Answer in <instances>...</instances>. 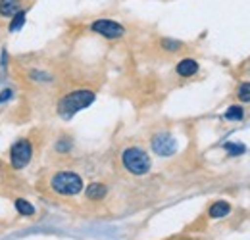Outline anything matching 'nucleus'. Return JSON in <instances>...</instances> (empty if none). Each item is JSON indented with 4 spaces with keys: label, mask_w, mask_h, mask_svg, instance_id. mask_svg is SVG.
Returning <instances> with one entry per match:
<instances>
[{
    "label": "nucleus",
    "mask_w": 250,
    "mask_h": 240,
    "mask_svg": "<svg viewBox=\"0 0 250 240\" xmlns=\"http://www.w3.org/2000/svg\"><path fill=\"white\" fill-rule=\"evenodd\" d=\"M94 102V92L93 90H75L69 92L67 96H63L58 104V114L63 120H69L71 116H75L77 112L89 108Z\"/></svg>",
    "instance_id": "nucleus-1"
},
{
    "label": "nucleus",
    "mask_w": 250,
    "mask_h": 240,
    "mask_svg": "<svg viewBox=\"0 0 250 240\" xmlns=\"http://www.w3.org/2000/svg\"><path fill=\"white\" fill-rule=\"evenodd\" d=\"M50 186L63 196H73L77 192L83 190V180L77 173H71V171H62V173H56L52 180H50Z\"/></svg>",
    "instance_id": "nucleus-2"
},
{
    "label": "nucleus",
    "mask_w": 250,
    "mask_h": 240,
    "mask_svg": "<svg viewBox=\"0 0 250 240\" xmlns=\"http://www.w3.org/2000/svg\"><path fill=\"white\" fill-rule=\"evenodd\" d=\"M125 169L133 175H145L150 169V158L148 154L141 148H127L122 156Z\"/></svg>",
    "instance_id": "nucleus-3"
},
{
    "label": "nucleus",
    "mask_w": 250,
    "mask_h": 240,
    "mask_svg": "<svg viewBox=\"0 0 250 240\" xmlns=\"http://www.w3.org/2000/svg\"><path fill=\"white\" fill-rule=\"evenodd\" d=\"M31 154H33V148L29 140H25V139L18 140V142L12 146V150H10V160H12L14 169H23V167L29 163Z\"/></svg>",
    "instance_id": "nucleus-4"
},
{
    "label": "nucleus",
    "mask_w": 250,
    "mask_h": 240,
    "mask_svg": "<svg viewBox=\"0 0 250 240\" xmlns=\"http://www.w3.org/2000/svg\"><path fill=\"white\" fill-rule=\"evenodd\" d=\"M91 29L94 33H98V35H102V37H106V39H120V37H124V25H120V23H116V21H112V20H96L93 25H91Z\"/></svg>",
    "instance_id": "nucleus-5"
},
{
    "label": "nucleus",
    "mask_w": 250,
    "mask_h": 240,
    "mask_svg": "<svg viewBox=\"0 0 250 240\" xmlns=\"http://www.w3.org/2000/svg\"><path fill=\"white\" fill-rule=\"evenodd\" d=\"M152 150L156 152L158 156H164V158L171 156L177 150V140L167 133H160L152 139Z\"/></svg>",
    "instance_id": "nucleus-6"
},
{
    "label": "nucleus",
    "mask_w": 250,
    "mask_h": 240,
    "mask_svg": "<svg viewBox=\"0 0 250 240\" xmlns=\"http://www.w3.org/2000/svg\"><path fill=\"white\" fill-rule=\"evenodd\" d=\"M196 71H198V63L192 58H185V60H181L177 63V73L181 77H192Z\"/></svg>",
    "instance_id": "nucleus-7"
},
{
    "label": "nucleus",
    "mask_w": 250,
    "mask_h": 240,
    "mask_svg": "<svg viewBox=\"0 0 250 240\" xmlns=\"http://www.w3.org/2000/svg\"><path fill=\"white\" fill-rule=\"evenodd\" d=\"M16 12H20V0H0V16L12 18Z\"/></svg>",
    "instance_id": "nucleus-8"
},
{
    "label": "nucleus",
    "mask_w": 250,
    "mask_h": 240,
    "mask_svg": "<svg viewBox=\"0 0 250 240\" xmlns=\"http://www.w3.org/2000/svg\"><path fill=\"white\" fill-rule=\"evenodd\" d=\"M229 204L227 202H223V200H219L216 204H212V208H210V217H214V219H219V217H225V215H229Z\"/></svg>",
    "instance_id": "nucleus-9"
},
{
    "label": "nucleus",
    "mask_w": 250,
    "mask_h": 240,
    "mask_svg": "<svg viewBox=\"0 0 250 240\" xmlns=\"http://www.w3.org/2000/svg\"><path fill=\"white\" fill-rule=\"evenodd\" d=\"M104 196H106V186L104 184H100V182L89 184V188H87V198L89 200H100Z\"/></svg>",
    "instance_id": "nucleus-10"
},
{
    "label": "nucleus",
    "mask_w": 250,
    "mask_h": 240,
    "mask_svg": "<svg viewBox=\"0 0 250 240\" xmlns=\"http://www.w3.org/2000/svg\"><path fill=\"white\" fill-rule=\"evenodd\" d=\"M16 210L20 211L21 215H27V217L35 215V208H33L27 200H23V198H18V200H16Z\"/></svg>",
    "instance_id": "nucleus-11"
},
{
    "label": "nucleus",
    "mask_w": 250,
    "mask_h": 240,
    "mask_svg": "<svg viewBox=\"0 0 250 240\" xmlns=\"http://www.w3.org/2000/svg\"><path fill=\"white\" fill-rule=\"evenodd\" d=\"M25 23V10H20L12 16V23H10V31H18L23 27Z\"/></svg>",
    "instance_id": "nucleus-12"
},
{
    "label": "nucleus",
    "mask_w": 250,
    "mask_h": 240,
    "mask_svg": "<svg viewBox=\"0 0 250 240\" xmlns=\"http://www.w3.org/2000/svg\"><path fill=\"white\" fill-rule=\"evenodd\" d=\"M243 108L241 106H231L227 112H225V120H229V121H241L243 120Z\"/></svg>",
    "instance_id": "nucleus-13"
},
{
    "label": "nucleus",
    "mask_w": 250,
    "mask_h": 240,
    "mask_svg": "<svg viewBox=\"0 0 250 240\" xmlns=\"http://www.w3.org/2000/svg\"><path fill=\"white\" fill-rule=\"evenodd\" d=\"M225 150L229 152L231 156H241L245 154V144H237V142H225Z\"/></svg>",
    "instance_id": "nucleus-14"
},
{
    "label": "nucleus",
    "mask_w": 250,
    "mask_h": 240,
    "mask_svg": "<svg viewBox=\"0 0 250 240\" xmlns=\"http://www.w3.org/2000/svg\"><path fill=\"white\" fill-rule=\"evenodd\" d=\"M239 98L243 100V102H250V83H243L241 87H239Z\"/></svg>",
    "instance_id": "nucleus-15"
},
{
    "label": "nucleus",
    "mask_w": 250,
    "mask_h": 240,
    "mask_svg": "<svg viewBox=\"0 0 250 240\" xmlns=\"http://www.w3.org/2000/svg\"><path fill=\"white\" fill-rule=\"evenodd\" d=\"M162 46H164L166 50H179V48H181V42H177V40H167V39H164V40H162Z\"/></svg>",
    "instance_id": "nucleus-16"
},
{
    "label": "nucleus",
    "mask_w": 250,
    "mask_h": 240,
    "mask_svg": "<svg viewBox=\"0 0 250 240\" xmlns=\"http://www.w3.org/2000/svg\"><path fill=\"white\" fill-rule=\"evenodd\" d=\"M10 98H12V90L4 89L2 90V94H0V104H2V102H6V100H10Z\"/></svg>",
    "instance_id": "nucleus-17"
}]
</instances>
